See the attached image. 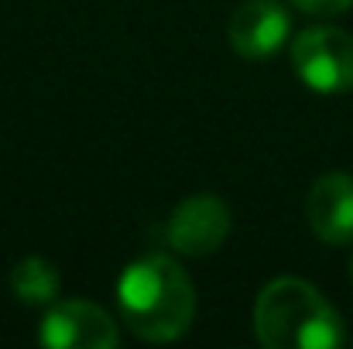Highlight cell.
Listing matches in <instances>:
<instances>
[{
	"label": "cell",
	"mask_w": 353,
	"mask_h": 349,
	"mask_svg": "<svg viewBox=\"0 0 353 349\" xmlns=\"http://www.w3.org/2000/svg\"><path fill=\"white\" fill-rule=\"evenodd\" d=\"M120 319L144 343H172L196 319V288L172 257L151 253L134 260L117 281Z\"/></svg>",
	"instance_id": "1"
},
{
	"label": "cell",
	"mask_w": 353,
	"mask_h": 349,
	"mask_svg": "<svg viewBox=\"0 0 353 349\" xmlns=\"http://www.w3.org/2000/svg\"><path fill=\"white\" fill-rule=\"evenodd\" d=\"M254 329L268 349H336L347 339L340 312L299 277H278L257 295Z\"/></svg>",
	"instance_id": "2"
},
{
	"label": "cell",
	"mask_w": 353,
	"mask_h": 349,
	"mask_svg": "<svg viewBox=\"0 0 353 349\" xmlns=\"http://www.w3.org/2000/svg\"><path fill=\"white\" fill-rule=\"evenodd\" d=\"M292 65L299 79L316 93L353 89V34L343 28H309L292 45Z\"/></svg>",
	"instance_id": "3"
},
{
	"label": "cell",
	"mask_w": 353,
	"mask_h": 349,
	"mask_svg": "<svg viewBox=\"0 0 353 349\" xmlns=\"http://www.w3.org/2000/svg\"><path fill=\"white\" fill-rule=\"evenodd\" d=\"M117 322L93 302H55L41 322V343L52 349H114Z\"/></svg>",
	"instance_id": "4"
},
{
	"label": "cell",
	"mask_w": 353,
	"mask_h": 349,
	"mask_svg": "<svg viewBox=\"0 0 353 349\" xmlns=\"http://www.w3.org/2000/svg\"><path fill=\"white\" fill-rule=\"evenodd\" d=\"M230 236V209L216 195L185 199L168 220V243L185 257H206Z\"/></svg>",
	"instance_id": "5"
},
{
	"label": "cell",
	"mask_w": 353,
	"mask_h": 349,
	"mask_svg": "<svg viewBox=\"0 0 353 349\" xmlns=\"http://www.w3.org/2000/svg\"><path fill=\"white\" fill-rule=\"evenodd\" d=\"M288 10L278 0H247L236 7V14L230 17L227 38L234 45L236 55L243 59H268L274 55L285 38H288Z\"/></svg>",
	"instance_id": "6"
},
{
	"label": "cell",
	"mask_w": 353,
	"mask_h": 349,
	"mask_svg": "<svg viewBox=\"0 0 353 349\" xmlns=\"http://www.w3.org/2000/svg\"><path fill=\"white\" fill-rule=\"evenodd\" d=\"M305 216L312 233L330 243L343 246L353 240V175L347 171H330L323 175L305 199Z\"/></svg>",
	"instance_id": "7"
},
{
	"label": "cell",
	"mask_w": 353,
	"mask_h": 349,
	"mask_svg": "<svg viewBox=\"0 0 353 349\" xmlns=\"http://www.w3.org/2000/svg\"><path fill=\"white\" fill-rule=\"evenodd\" d=\"M10 291L21 305H31V308L34 305H55V298L62 291V277H59L52 260L24 257L10 271Z\"/></svg>",
	"instance_id": "8"
},
{
	"label": "cell",
	"mask_w": 353,
	"mask_h": 349,
	"mask_svg": "<svg viewBox=\"0 0 353 349\" xmlns=\"http://www.w3.org/2000/svg\"><path fill=\"white\" fill-rule=\"evenodd\" d=\"M299 10L312 14V17H336L347 7H353V0H292Z\"/></svg>",
	"instance_id": "9"
}]
</instances>
